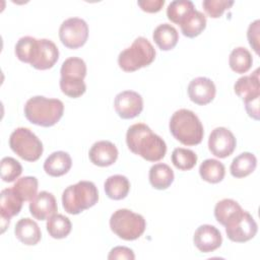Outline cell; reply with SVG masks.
<instances>
[{"instance_id":"obj_16","label":"cell","mask_w":260,"mask_h":260,"mask_svg":"<svg viewBox=\"0 0 260 260\" xmlns=\"http://www.w3.org/2000/svg\"><path fill=\"white\" fill-rule=\"evenodd\" d=\"M216 88L213 81L207 77H196L188 85L190 100L199 106H204L213 101Z\"/></svg>"},{"instance_id":"obj_35","label":"cell","mask_w":260,"mask_h":260,"mask_svg":"<svg viewBox=\"0 0 260 260\" xmlns=\"http://www.w3.org/2000/svg\"><path fill=\"white\" fill-rule=\"evenodd\" d=\"M36 42H37V39L29 37V36L20 38L15 45L16 57L24 63H30V59H31V55H32V51H34Z\"/></svg>"},{"instance_id":"obj_6","label":"cell","mask_w":260,"mask_h":260,"mask_svg":"<svg viewBox=\"0 0 260 260\" xmlns=\"http://www.w3.org/2000/svg\"><path fill=\"white\" fill-rule=\"evenodd\" d=\"M155 58V50L150 42L138 37L132 45L123 50L118 57V64L125 72H133L150 65Z\"/></svg>"},{"instance_id":"obj_34","label":"cell","mask_w":260,"mask_h":260,"mask_svg":"<svg viewBox=\"0 0 260 260\" xmlns=\"http://www.w3.org/2000/svg\"><path fill=\"white\" fill-rule=\"evenodd\" d=\"M22 173V167L13 157L5 156L1 159V178L4 182H13Z\"/></svg>"},{"instance_id":"obj_30","label":"cell","mask_w":260,"mask_h":260,"mask_svg":"<svg viewBox=\"0 0 260 260\" xmlns=\"http://www.w3.org/2000/svg\"><path fill=\"white\" fill-rule=\"evenodd\" d=\"M47 231L49 235L54 239L66 238L72 229L70 219L63 214H54L47 221Z\"/></svg>"},{"instance_id":"obj_19","label":"cell","mask_w":260,"mask_h":260,"mask_svg":"<svg viewBox=\"0 0 260 260\" xmlns=\"http://www.w3.org/2000/svg\"><path fill=\"white\" fill-rule=\"evenodd\" d=\"M14 234L16 239L26 246L37 245L42 238L38 223L28 217L21 218L16 222Z\"/></svg>"},{"instance_id":"obj_33","label":"cell","mask_w":260,"mask_h":260,"mask_svg":"<svg viewBox=\"0 0 260 260\" xmlns=\"http://www.w3.org/2000/svg\"><path fill=\"white\" fill-rule=\"evenodd\" d=\"M38 185L39 182L36 177L26 176L18 179L12 188L23 201H31L37 195Z\"/></svg>"},{"instance_id":"obj_10","label":"cell","mask_w":260,"mask_h":260,"mask_svg":"<svg viewBox=\"0 0 260 260\" xmlns=\"http://www.w3.org/2000/svg\"><path fill=\"white\" fill-rule=\"evenodd\" d=\"M224 226L228 238L236 243H244L253 239L258 231L255 219L246 210H243Z\"/></svg>"},{"instance_id":"obj_3","label":"cell","mask_w":260,"mask_h":260,"mask_svg":"<svg viewBox=\"0 0 260 260\" xmlns=\"http://www.w3.org/2000/svg\"><path fill=\"white\" fill-rule=\"evenodd\" d=\"M172 135L184 145L199 144L204 135L203 126L197 115L187 109L176 111L170 120Z\"/></svg>"},{"instance_id":"obj_7","label":"cell","mask_w":260,"mask_h":260,"mask_svg":"<svg viewBox=\"0 0 260 260\" xmlns=\"http://www.w3.org/2000/svg\"><path fill=\"white\" fill-rule=\"evenodd\" d=\"M110 228L119 238L125 241H133L142 236L146 222L141 214L122 208L116 210L111 215Z\"/></svg>"},{"instance_id":"obj_24","label":"cell","mask_w":260,"mask_h":260,"mask_svg":"<svg viewBox=\"0 0 260 260\" xmlns=\"http://www.w3.org/2000/svg\"><path fill=\"white\" fill-rule=\"evenodd\" d=\"M107 196L113 200L124 199L130 190V182L123 175L110 176L104 184Z\"/></svg>"},{"instance_id":"obj_14","label":"cell","mask_w":260,"mask_h":260,"mask_svg":"<svg viewBox=\"0 0 260 260\" xmlns=\"http://www.w3.org/2000/svg\"><path fill=\"white\" fill-rule=\"evenodd\" d=\"M22 198L13 190V188H6L0 194V213H1V228L2 233L10 223V218L17 215L22 207Z\"/></svg>"},{"instance_id":"obj_26","label":"cell","mask_w":260,"mask_h":260,"mask_svg":"<svg viewBox=\"0 0 260 260\" xmlns=\"http://www.w3.org/2000/svg\"><path fill=\"white\" fill-rule=\"evenodd\" d=\"M182 34L187 38H195L199 36L206 27L205 15L194 9L180 24Z\"/></svg>"},{"instance_id":"obj_1","label":"cell","mask_w":260,"mask_h":260,"mask_svg":"<svg viewBox=\"0 0 260 260\" xmlns=\"http://www.w3.org/2000/svg\"><path fill=\"white\" fill-rule=\"evenodd\" d=\"M128 148L147 161H158L165 157L167 144L144 123L131 125L126 133Z\"/></svg>"},{"instance_id":"obj_32","label":"cell","mask_w":260,"mask_h":260,"mask_svg":"<svg viewBox=\"0 0 260 260\" xmlns=\"http://www.w3.org/2000/svg\"><path fill=\"white\" fill-rule=\"evenodd\" d=\"M172 162L178 170L189 171L195 167L197 154L191 149L177 147L172 152Z\"/></svg>"},{"instance_id":"obj_25","label":"cell","mask_w":260,"mask_h":260,"mask_svg":"<svg viewBox=\"0 0 260 260\" xmlns=\"http://www.w3.org/2000/svg\"><path fill=\"white\" fill-rule=\"evenodd\" d=\"M257 166V158L251 152H243L236 156L230 167L233 177L241 179L252 174Z\"/></svg>"},{"instance_id":"obj_31","label":"cell","mask_w":260,"mask_h":260,"mask_svg":"<svg viewBox=\"0 0 260 260\" xmlns=\"http://www.w3.org/2000/svg\"><path fill=\"white\" fill-rule=\"evenodd\" d=\"M194 4L189 0H175L172 1L167 8L168 18L177 24L181 22L194 10Z\"/></svg>"},{"instance_id":"obj_28","label":"cell","mask_w":260,"mask_h":260,"mask_svg":"<svg viewBox=\"0 0 260 260\" xmlns=\"http://www.w3.org/2000/svg\"><path fill=\"white\" fill-rule=\"evenodd\" d=\"M243 211L241 205L233 199H222L215 204L214 216L215 219L222 225H225L233 218Z\"/></svg>"},{"instance_id":"obj_8","label":"cell","mask_w":260,"mask_h":260,"mask_svg":"<svg viewBox=\"0 0 260 260\" xmlns=\"http://www.w3.org/2000/svg\"><path fill=\"white\" fill-rule=\"evenodd\" d=\"M9 146L20 158L26 161L38 160L43 153V143L28 128H16L9 137Z\"/></svg>"},{"instance_id":"obj_9","label":"cell","mask_w":260,"mask_h":260,"mask_svg":"<svg viewBox=\"0 0 260 260\" xmlns=\"http://www.w3.org/2000/svg\"><path fill=\"white\" fill-rule=\"evenodd\" d=\"M59 38L66 48L78 49L87 41L88 25L79 17H70L60 25Z\"/></svg>"},{"instance_id":"obj_38","label":"cell","mask_w":260,"mask_h":260,"mask_svg":"<svg viewBox=\"0 0 260 260\" xmlns=\"http://www.w3.org/2000/svg\"><path fill=\"white\" fill-rule=\"evenodd\" d=\"M108 259L109 260H113V259L133 260V259H135V255H134L133 251L130 248L123 247V246H118V247L113 248L110 251Z\"/></svg>"},{"instance_id":"obj_37","label":"cell","mask_w":260,"mask_h":260,"mask_svg":"<svg viewBox=\"0 0 260 260\" xmlns=\"http://www.w3.org/2000/svg\"><path fill=\"white\" fill-rule=\"evenodd\" d=\"M259 23L260 21L258 19L255 20L249 25L247 31L249 44L254 49L256 54H259Z\"/></svg>"},{"instance_id":"obj_36","label":"cell","mask_w":260,"mask_h":260,"mask_svg":"<svg viewBox=\"0 0 260 260\" xmlns=\"http://www.w3.org/2000/svg\"><path fill=\"white\" fill-rule=\"evenodd\" d=\"M233 4L234 1L226 0H204L202 2L205 12L212 18L220 17L226 9L233 6Z\"/></svg>"},{"instance_id":"obj_15","label":"cell","mask_w":260,"mask_h":260,"mask_svg":"<svg viewBox=\"0 0 260 260\" xmlns=\"http://www.w3.org/2000/svg\"><path fill=\"white\" fill-rule=\"evenodd\" d=\"M193 242L199 251L209 253L221 246L222 237L220 232L214 225L202 224L195 231Z\"/></svg>"},{"instance_id":"obj_17","label":"cell","mask_w":260,"mask_h":260,"mask_svg":"<svg viewBox=\"0 0 260 260\" xmlns=\"http://www.w3.org/2000/svg\"><path fill=\"white\" fill-rule=\"evenodd\" d=\"M29 202V212L36 219L39 220L49 219L56 214L58 210L55 196L47 191L38 193Z\"/></svg>"},{"instance_id":"obj_11","label":"cell","mask_w":260,"mask_h":260,"mask_svg":"<svg viewBox=\"0 0 260 260\" xmlns=\"http://www.w3.org/2000/svg\"><path fill=\"white\" fill-rule=\"evenodd\" d=\"M59 59V50L55 43L48 39H41L36 42L30 65L39 70H47L52 68Z\"/></svg>"},{"instance_id":"obj_4","label":"cell","mask_w":260,"mask_h":260,"mask_svg":"<svg viewBox=\"0 0 260 260\" xmlns=\"http://www.w3.org/2000/svg\"><path fill=\"white\" fill-rule=\"evenodd\" d=\"M99 200V192L90 181H79L68 186L62 194V204L69 214H78L95 205Z\"/></svg>"},{"instance_id":"obj_21","label":"cell","mask_w":260,"mask_h":260,"mask_svg":"<svg viewBox=\"0 0 260 260\" xmlns=\"http://www.w3.org/2000/svg\"><path fill=\"white\" fill-rule=\"evenodd\" d=\"M72 159L69 153L59 150L51 153L44 162L45 172L51 177H61L71 169Z\"/></svg>"},{"instance_id":"obj_40","label":"cell","mask_w":260,"mask_h":260,"mask_svg":"<svg viewBox=\"0 0 260 260\" xmlns=\"http://www.w3.org/2000/svg\"><path fill=\"white\" fill-rule=\"evenodd\" d=\"M259 98L244 102L248 115L255 120H259Z\"/></svg>"},{"instance_id":"obj_20","label":"cell","mask_w":260,"mask_h":260,"mask_svg":"<svg viewBox=\"0 0 260 260\" xmlns=\"http://www.w3.org/2000/svg\"><path fill=\"white\" fill-rule=\"evenodd\" d=\"M234 90L237 95L243 99L244 102L260 96L259 85V69H256L252 74L240 77L235 85Z\"/></svg>"},{"instance_id":"obj_22","label":"cell","mask_w":260,"mask_h":260,"mask_svg":"<svg viewBox=\"0 0 260 260\" xmlns=\"http://www.w3.org/2000/svg\"><path fill=\"white\" fill-rule=\"evenodd\" d=\"M152 38L160 50L170 51L176 47L179 41V34L173 25L161 23L154 28Z\"/></svg>"},{"instance_id":"obj_5","label":"cell","mask_w":260,"mask_h":260,"mask_svg":"<svg viewBox=\"0 0 260 260\" xmlns=\"http://www.w3.org/2000/svg\"><path fill=\"white\" fill-rule=\"evenodd\" d=\"M60 73V88L64 94L76 99L85 92L86 85L83 79L86 75V64L81 58H67L62 63Z\"/></svg>"},{"instance_id":"obj_13","label":"cell","mask_w":260,"mask_h":260,"mask_svg":"<svg viewBox=\"0 0 260 260\" xmlns=\"http://www.w3.org/2000/svg\"><path fill=\"white\" fill-rule=\"evenodd\" d=\"M114 107L122 119H133L142 112L143 100L136 91L124 90L116 95Z\"/></svg>"},{"instance_id":"obj_39","label":"cell","mask_w":260,"mask_h":260,"mask_svg":"<svg viewBox=\"0 0 260 260\" xmlns=\"http://www.w3.org/2000/svg\"><path fill=\"white\" fill-rule=\"evenodd\" d=\"M138 6L145 12L155 13L158 12L165 4V0H139Z\"/></svg>"},{"instance_id":"obj_29","label":"cell","mask_w":260,"mask_h":260,"mask_svg":"<svg viewBox=\"0 0 260 260\" xmlns=\"http://www.w3.org/2000/svg\"><path fill=\"white\" fill-rule=\"evenodd\" d=\"M252 63V55L244 47H237L230 54L229 64L231 69L236 73H246L251 68Z\"/></svg>"},{"instance_id":"obj_18","label":"cell","mask_w":260,"mask_h":260,"mask_svg":"<svg viewBox=\"0 0 260 260\" xmlns=\"http://www.w3.org/2000/svg\"><path fill=\"white\" fill-rule=\"evenodd\" d=\"M88 156L93 165L98 167H109L117 160L118 149L111 141L101 140L92 144Z\"/></svg>"},{"instance_id":"obj_23","label":"cell","mask_w":260,"mask_h":260,"mask_svg":"<svg viewBox=\"0 0 260 260\" xmlns=\"http://www.w3.org/2000/svg\"><path fill=\"white\" fill-rule=\"evenodd\" d=\"M149 182L154 189L165 190L174 181V172L167 164H155L149 170Z\"/></svg>"},{"instance_id":"obj_12","label":"cell","mask_w":260,"mask_h":260,"mask_svg":"<svg viewBox=\"0 0 260 260\" xmlns=\"http://www.w3.org/2000/svg\"><path fill=\"white\" fill-rule=\"evenodd\" d=\"M236 138L234 134L224 127L213 129L208 138V148L210 152L219 158L230 156L236 148Z\"/></svg>"},{"instance_id":"obj_27","label":"cell","mask_w":260,"mask_h":260,"mask_svg":"<svg viewBox=\"0 0 260 260\" xmlns=\"http://www.w3.org/2000/svg\"><path fill=\"white\" fill-rule=\"evenodd\" d=\"M200 177L211 184L222 181L225 175V168L222 162L214 158H207L199 167Z\"/></svg>"},{"instance_id":"obj_2","label":"cell","mask_w":260,"mask_h":260,"mask_svg":"<svg viewBox=\"0 0 260 260\" xmlns=\"http://www.w3.org/2000/svg\"><path fill=\"white\" fill-rule=\"evenodd\" d=\"M64 105L58 99L36 95L24 105V116L32 124L42 127L54 126L62 118Z\"/></svg>"}]
</instances>
